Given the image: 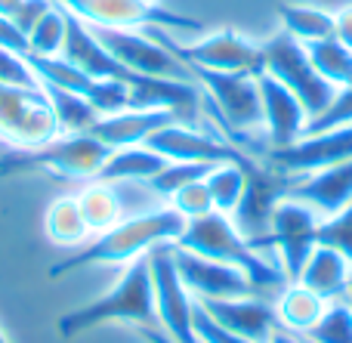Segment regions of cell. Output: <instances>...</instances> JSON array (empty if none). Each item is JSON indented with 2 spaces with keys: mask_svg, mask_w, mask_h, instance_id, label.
I'll list each match as a JSON object with an SVG mask.
<instances>
[{
  "mask_svg": "<svg viewBox=\"0 0 352 343\" xmlns=\"http://www.w3.org/2000/svg\"><path fill=\"white\" fill-rule=\"evenodd\" d=\"M334 37L352 49V3L334 10Z\"/></svg>",
  "mask_w": 352,
  "mask_h": 343,
  "instance_id": "41",
  "label": "cell"
},
{
  "mask_svg": "<svg viewBox=\"0 0 352 343\" xmlns=\"http://www.w3.org/2000/svg\"><path fill=\"white\" fill-rule=\"evenodd\" d=\"M318 223H322V217H318L309 204L297 201V198L285 195L275 204L272 220H269V235L260 241V251L269 254V257L281 266L287 282H297L303 263L309 260V254L316 251Z\"/></svg>",
  "mask_w": 352,
  "mask_h": 343,
  "instance_id": "7",
  "label": "cell"
},
{
  "mask_svg": "<svg viewBox=\"0 0 352 343\" xmlns=\"http://www.w3.org/2000/svg\"><path fill=\"white\" fill-rule=\"evenodd\" d=\"M173 121H176V115L167 109H124L118 115L99 118L90 127V136H96L109 148L146 146L158 130H164Z\"/></svg>",
  "mask_w": 352,
  "mask_h": 343,
  "instance_id": "18",
  "label": "cell"
},
{
  "mask_svg": "<svg viewBox=\"0 0 352 343\" xmlns=\"http://www.w3.org/2000/svg\"><path fill=\"white\" fill-rule=\"evenodd\" d=\"M176 245L182 251H192L198 257L217 260V263L235 266L244 276L254 282L256 294L275 300L278 291L287 285V276L281 272V266L275 263L269 254H263L241 229L232 223V217L226 214H207L198 217V220H186V229H182L179 241Z\"/></svg>",
  "mask_w": 352,
  "mask_h": 343,
  "instance_id": "2",
  "label": "cell"
},
{
  "mask_svg": "<svg viewBox=\"0 0 352 343\" xmlns=\"http://www.w3.org/2000/svg\"><path fill=\"white\" fill-rule=\"evenodd\" d=\"M78 204H80V214H84L90 232H96V235L118 226V223L127 217V204H124L121 186H115V183H99V179L87 183L84 189L78 192Z\"/></svg>",
  "mask_w": 352,
  "mask_h": 343,
  "instance_id": "23",
  "label": "cell"
},
{
  "mask_svg": "<svg viewBox=\"0 0 352 343\" xmlns=\"http://www.w3.org/2000/svg\"><path fill=\"white\" fill-rule=\"evenodd\" d=\"M74 19L93 25V28H130V31H198L204 25L192 16L167 10L164 3H146V0H53Z\"/></svg>",
  "mask_w": 352,
  "mask_h": 343,
  "instance_id": "8",
  "label": "cell"
},
{
  "mask_svg": "<svg viewBox=\"0 0 352 343\" xmlns=\"http://www.w3.org/2000/svg\"><path fill=\"white\" fill-rule=\"evenodd\" d=\"M43 235H47L56 247H65V251H74V247L87 245L90 226H87L84 214H80L78 195L56 198V201L43 210Z\"/></svg>",
  "mask_w": 352,
  "mask_h": 343,
  "instance_id": "24",
  "label": "cell"
},
{
  "mask_svg": "<svg viewBox=\"0 0 352 343\" xmlns=\"http://www.w3.org/2000/svg\"><path fill=\"white\" fill-rule=\"evenodd\" d=\"M272 303H275V316H278V328L297 334V338H306L309 328L322 319L324 307H328L324 297H318L316 291H309L300 282H287Z\"/></svg>",
  "mask_w": 352,
  "mask_h": 343,
  "instance_id": "21",
  "label": "cell"
},
{
  "mask_svg": "<svg viewBox=\"0 0 352 343\" xmlns=\"http://www.w3.org/2000/svg\"><path fill=\"white\" fill-rule=\"evenodd\" d=\"M173 245H155L148 251V266H152V288H155V309H158V328L173 338L176 343H198L192 328L195 297L182 285L179 269H176Z\"/></svg>",
  "mask_w": 352,
  "mask_h": 343,
  "instance_id": "10",
  "label": "cell"
},
{
  "mask_svg": "<svg viewBox=\"0 0 352 343\" xmlns=\"http://www.w3.org/2000/svg\"><path fill=\"white\" fill-rule=\"evenodd\" d=\"M93 28V25H90ZM105 49L121 65H127L136 74L152 78H173V80H195L192 71L152 34V31H130V28H93Z\"/></svg>",
  "mask_w": 352,
  "mask_h": 343,
  "instance_id": "11",
  "label": "cell"
},
{
  "mask_svg": "<svg viewBox=\"0 0 352 343\" xmlns=\"http://www.w3.org/2000/svg\"><path fill=\"white\" fill-rule=\"evenodd\" d=\"M109 322H127V325L136 328H158L148 254L124 266L121 278L102 297L62 316L59 334L62 338H78V334H87L99 325H109Z\"/></svg>",
  "mask_w": 352,
  "mask_h": 343,
  "instance_id": "3",
  "label": "cell"
},
{
  "mask_svg": "<svg viewBox=\"0 0 352 343\" xmlns=\"http://www.w3.org/2000/svg\"><path fill=\"white\" fill-rule=\"evenodd\" d=\"M22 6V0H0V16H10L12 19V12Z\"/></svg>",
  "mask_w": 352,
  "mask_h": 343,
  "instance_id": "43",
  "label": "cell"
},
{
  "mask_svg": "<svg viewBox=\"0 0 352 343\" xmlns=\"http://www.w3.org/2000/svg\"><path fill=\"white\" fill-rule=\"evenodd\" d=\"M0 84H10V87H37L34 71H31L28 59L0 47Z\"/></svg>",
  "mask_w": 352,
  "mask_h": 343,
  "instance_id": "38",
  "label": "cell"
},
{
  "mask_svg": "<svg viewBox=\"0 0 352 343\" xmlns=\"http://www.w3.org/2000/svg\"><path fill=\"white\" fill-rule=\"evenodd\" d=\"M300 285H306L309 291H316L324 300H340L349 294L352 288V263L343 254H337L334 247L316 245V251L309 254V260L303 263L297 276Z\"/></svg>",
  "mask_w": 352,
  "mask_h": 343,
  "instance_id": "20",
  "label": "cell"
},
{
  "mask_svg": "<svg viewBox=\"0 0 352 343\" xmlns=\"http://www.w3.org/2000/svg\"><path fill=\"white\" fill-rule=\"evenodd\" d=\"M87 102L96 109L99 118L105 115H118V111L130 109V87L124 80H93Z\"/></svg>",
  "mask_w": 352,
  "mask_h": 343,
  "instance_id": "35",
  "label": "cell"
},
{
  "mask_svg": "<svg viewBox=\"0 0 352 343\" xmlns=\"http://www.w3.org/2000/svg\"><path fill=\"white\" fill-rule=\"evenodd\" d=\"M167 204L182 217V220H198V217L213 214V201H210V192H207L204 179H195V183L182 186L179 192H173L167 198Z\"/></svg>",
  "mask_w": 352,
  "mask_h": 343,
  "instance_id": "34",
  "label": "cell"
},
{
  "mask_svg": "<svg viewBox=\"0 0 352 343\" xmlns=\"http://www.w3.org/2000/svg\"><path fill=\"white\" fill-rule=\"evenodd\" d=\"M192 328H195V338L198 343H256V340H248L241 334H232L226 331L219 322H213L210 316L201 309V303L195 300V313H192Z\"/></svg>",
  "mask_w": 352,
  "mask_h": 343,
  "instance_id": "36",
  "label": "cell"
},
{
  "mask_svg": "<svg viewBox=\"0 0 352 343\" xmlns=\"http://www.w3.org/2000/svg\"><path fill=\"white\" fill-rule=\"evenodd\" d=\"M306 343H352V300L349 294L340 300H331L324 307L322 319L309 328L303 338Z\"/></svg>",
  "mask_w": 352,
  "mask_h": 343,
  "instance_id": "30",
  "label": "cell"
},
{
  "mask_svg": "<svg viewBox=\"0 0 352 343\" xmlns=\"http://www.w3.org/2000/svg\"><path fill=\"white\" fill-rule=\"evenodd\" d=\"M309 62L316 65V71L328 80L331 87L343 90L352 84V49L343 47L337 37H324V41L306 43Z\"/></svg>",
  "mask_w": 352,
  "mask_h": 343,
  "instance_id": "28",
  "label": "cell"
},
{
  "mask_svg": "<svg viewBox=\"0 0 352 343\" xmlns=\"http://www.w3.org/2000/svg\"><path fill=\"white\" fill-rule=\"evenodd\" d=\"M260 84V99H263V136H266L269 148L291 146L309 127V115H306L303 102L294 96L287 87H281L269 74H256Z\"/></svg>",
  "mask_w": 352,
  "mask_h": 343,
  "instance_id": "15",
  "label": "cell"
},
{
  "mask_svg": "<svg viewBox=\"0 0 352 343\" xmlns=\"http://www.w3.org/2000/svg\"><path fill=\"white\" fill-rule=\"evenodd\" d=\"M146 3H161V0H146Z\"/></svg>",
  "mask_w": 352,
  "mask_h": 343,
  "instance_id": "45",
  "label": "cell"
},
{
  "mask_svg": "<svg viewBox=\"0 0 352 343\" xmlns=\"http://www.w3.org/2000/svg\"><path fill=\"white\" fill-rule=\"evenodd\" d=\"M182 229H186V220L176 214L170 204L124 217L118 226L105 229L93 241L74 247L68 257L56 260L47 269V276L56 282V278H65L78 269H87V266H127L133 260L146 257L155 245L179 241Z\"/></svg>",
  "mask_w": 352,
  "mask_h": 343,
  "instance_id": "1",
  "label": "cell"
},
{
  "mask_svg": "<svg viewBox=\"0 0 352 343\" xmlns=\"http://www.w3.org/2000/svg\"><path fill=\"white\" fill-rule=\"evenodd\" d=\"M167 167V158H161L158 152H152L148 146H127V148H111V155L105 158V164L99 167L96 179L99 183H146L155 173H161Z\"/></svg>",
  "mask_w": 352,
  "mask_h": 343,
  "instance_id": "22",
  "label": "cell"
},
{
  "mask_svg": "<svg viewBox=\"0 0 352 343\" xmlns=\"http://www.w3.org/2000/svg\"><path fill=\"white\" fill-rule=\"evenodd\" d=\"M256 164H260V161H254V164L226 161V164H213L210 170H207L204 183H207V192H210V201H213L217 214H226V217L235 214V208L244 198V189H248V170Z\"/></svg>",
  "mask_w": 352,
  "mask_h": 343,
  "instance_id": "26",
  "label": "cell"
},
{
  "mask_svg": "<svg viewBox=\"0 0 352 343\" xmlns=\"http://www.w3.org/2000/svg\"><path fill=\"white\" fill-rule=\"evenodd\" d=\"M269 343H306V340L297 338V334H291V331H281V328H278V331L269 338Z\"/></svg>",
  "mask_w": 352,
  "mask_h": 343,
  "instance_id": "42",
  "label": "cell"
},
{
  "mask_svg": "<svg viewBox=\"0 0 352 343\" xmlns=\"http://www.w3.org/2000/svg\"><path fill=\"white\" fill-rule=\"evenodd\" d=\"M285 195L309 204L318 217L337 214V210L352 201V161L322 167V170H312V173H300V177H287Z\"/></svg>",
  "mask_w": 352,
  "mask_h": 343,
  "instance_id": "16",
  "label": "cell"
},
{
  "mask_svg": "<svg viewBox=\"0 0 352 343\" xmlns=\"http://www.w3.org/2000/svg\"><path fill=\"white\" fill-rule=\"evenodd\" d=\"M0 47L10 49V53H19V56L28 53V37L22 34V28H19L10 16H0Z\"/></svg>",
  "mask_w": 352,
  "mask_h": 343,
  "instance_id": "40",
  "label": "cell"
},
{
  "mask_svg": "<svg viewBox=\"0 0 352 343\" xmlns=\"http://www.w3.org/2000/svg\"><path fill=\"white\" fill-rule=\"evenodd\" d=\"M343 161H352V124L318 130V133H303L291 146L269 148L263 164L275 167L287 177H300V173L343 164Z\"/></svg>",
  "mask_w": 352,
  "mask_h": 343,
  "instance_id": "12",
  "label": "cell"
},
{
  "mask_svg": "<svg viewBox=\"0 0 352 343\" xmlns=\"http://www.w3.org/2000/svg\"><path fill=\"white\" fill-rule=\"evenodd\" d=\"M65 34H68V12L59 3H53V10L28 34V53L25 56H62Z\"/></svg>",
  "mask_w": 352,
  "mask_h": 343,
  "instance_id": "31",
  "label": "cell"
},
{
  "mask_svg": "<svg viewBox=\"0 0 352 343\" xmlns=\"http://www.w3.org/2000/svg\"><path fill=\"white\" fill-rule=\"evenodd\" d=\"M62 130L41 87L0 84V142L10 148H37Z\"/></svg>",
  "mask_w": 352,
  "mask_h": 343,
  "instance_id": "9",
  "label": "cell"
},
{
  "mask_svg": "<svg viewBox=\"0 0 352 343\" xmlns=\"http://www.w3.org/2000/svg\"><path fill=\"white\" fill-rule=\"evenodd\" d=\"M318 245L334 247L337 254H343L352 263V201L337 210V214L322 217V223H318Z\"/></svg>",
  "mask_w": 352,
  "mask_h": 343,
  "instance_id": "33",
  "label": "cell"
},
{
  "mask_svg": "<svg viewBox=\"0 0 352 343\" xmlns=\"http://www.w3.org/2000/svg\"><path fill=\"white\" fill-rule=\"evenodd\" d=\"M34 71L37 87H56V90H68V93H80L87 96L93 87V78L84 74L74 62H68L65 56H25Z\"/></svg>",
  "mask_w": 352,
  "mask_h": 343,
  "instance_id": "27",
  "label": "cell"
},
{
  "mask_svg": "<svg viewBox=\"0 0 352 343\" xmlns=\"http://www.w3.org/2000/svg\"><path fill=\"white\" fill-rule=\"evenodd\" d=\"M349 300H352V288H349Z\"/></svg>",
  "mask_w": 352,
  "mask_h": 343,
  "instance_id": "46",
  "label": "cell"
},
{
  "mask_svg": "<svg viewBox=\"0 0 352 343\" xmlns=\"http://www.w3.org/2000/svg\"><path fill=\"white\" fill-rule=\"evenodd\" d=\"M173 257H176V269H179L182 285L188 288V294L195 300H232V297L256 294L254 282L241 269H235V266L198 257L192 251H182L179 245H173Z\"/></svg>",
  "mask_w": 352,
  "mask_h": 343,
  "instance_id": "14",
  "label": "cell"
},
{
  "mask_svg": "<svg viewBox=\"0 0 352 343\" xmlns=\"http://www.w3.org/2000/svg\"><path fill=\"white\" fill-rule=\"evenodd\" d=\"M260 59H263V74H269L281 87H287L303 102L309 121H316L318 115H324L331 109V102L337 96V87H331L316 71V65L309 62V53H306V47L300 41L278 31L266 43H260Z\"/></svg>",
  "mask_w": 352,
  "mask_h": 343,
  "instance_id": "5",
  "label": "cell"
},
{
  "mask_svg": "<svg viewBox=\"0 0 352 343\" xmlns=\"http://www.w3.org/2000/svg\"><path fill=\"white\" fill-rule=\"evenodd\" d=\"M167 49L182 62L186 68H207V71H232V74H260L263 59H260V43L244 37L241 31H210L201 41L179 43L173 31L164 28H148Z\"/></svg>",
  "mask_w": 352,
  "mask_h": 343,
  "instance_id": "6",
  "label": "cell"
},
{
  "mask_svg": "<svg viewBox=\"0 0 352 343\" xmlns=\"http://www.w3.org/2000/svg\"><path fill=\"white\" fill-rule=\"evenodd\" d=\"M278 22L281 31L291 34L294 41L316 43L324 37H334V10L324 6H312V3H281L278 6Z\"/></svg>",
  "mask_w": 352,
  "mask_h": 343,
  "instance_id": "25",
  "label": "cell"
},
{
  "mask_svg": "<svg viewBox=\"0 0 352 343\" xmlns=\"http://www.w3.org/2000/svg\"><path fill=\"white\" fill-rule=\"evenodd\" d=\"M111 155L109 146L90 133H59L56 140L43 142L37 148H12L0 158V173L3 177H19L28 170H47L59 179H96L99 167Z\"/></svg>",
  "mask_w": 352,
  "mask_h": 343,
  "instance_id": "4",
  "label": "cell"
},
{
  "mask_svg": "<svg viewBox=\"0 0 352 343\" xmlns=\"http://www.w3.org/2000/svg\"><path fill=\"white\" fill-rule=\"evenodd\" d=\"M340 124H352V84L337 90L334 102L324 115H318L316 121H309L306 133H318V130H331V127H340Z\"/></svg>",
  "mask_w": 352,
  "mask_h": 343,
  "instance_id": "37",
  "label": "cell"
},
{
  "mask_svg": "<svg viewBox=\"0 0 352 343\" xmlns=\"http://www.w3.org/2000/svg\"><path fill=\"white\" fill-rule=\"evenodd\" d=\"M0 343H12V340L6 338V334H3V328H0Z\"/></svg>",
  "mask_w": 352,
  "mask_h": 343,
  "instance_id": "44",
  "label": "cell"
},
{
  "mask_svg": "<svg viewBox=\"0 0 352 343\" xmlns=\"http://www.w3.org/2000/svg\"><path fill=\"white\" fill-rule=\"evenodd\" d=\"M146 146L167 161H188V164H226V161L254 164L256 161L248 152H241L238 146H232L229 140H217V136L207 133L198 124H179V121L158 130Z\"/></svg>",
  "mask_w": 352,
  "mask_h": 343,
  "instance_id": "13",
  "label": "cell"
},
{
  "mask_svg": "<svg viewBox=\"0 0 352 343\" xmlns=\"http://www.w3.org/2000/svg\"><path fill=\"white\" fill-rule=\"evenodd\" d=\"M62 56H65L68 62H74L84 74H90L93 80H124V84H130V78L136 74V71H130L127 65H121V62L99 43V37L93 34L90 25L74 19L72 12H68V34H65Z\"/></svg>",
  "mask_w": 352,
  "mask_h": 343,
  "instance_id": "19",
  "label": "cell"
},
{
  "mask_svg": "<svg viewBox=\"0 0 352 343\" xmlns=\"http://www.w3.org/2000/svg\"><path fill=\"white\" fill-rule=\"evenodd\" d=\"M50 10H53V0H22V6L12 12V22L22 28L25 37H28L31 31H34V25L41 22Z\"/></svg>",
  "mask_w": 352,
  "mask_h": 343,
  "instance_id": "39",
  "label": "cell"
},
{
  "mask_svg": "<svg viewBox=\"0 0 352 343\" xmlns=\"http://www.w3.org/2000/svg\"><path fill=\"white\" fill-rule=\"evenodd\" d=\"M47 93V102L53 109L56 121H59L62 133H90V127L99 121L96 109L87 102V96L68 90H56V87H41Z\"/></svg>",
  "mask_w": 352,
  "mask_h": 343,
  "instance_id": "29",
  "label": "cell"
},
{
  "mask_svg": "<svg viewBox=\"0 0 352 343\" xmlns=\"http://www.w3.org/2000/svg\"><path fill=\"white\" fill-rule=\"evenodd\" d=\"M213 164H188V161H167V167L161 173H155L152 179H146V189L152 192V198H170L173 192H179L182 186L195 183V179H204L207 170Z\"/></svg>",
  "mask_w": 352,
  "mask_h": 343,
  "instance_id": "32",
  "label": "cell"
},
{
  "mask_svg": "<svg viewBox=\"0 0 352 343\" xmlns=\"http://www.w3.org/2000/svg\"><path fill=\"white\" fill-rule=\"evenodd\" d=\"M201 309L210 316L213 322L232 334H241L248 340L269 343L278 331V316H275V303L269 297H232V300H198Z\"/></svg>",
  "mask_w": 352,
  "mask_h": 343,
  "instance_id": "17",
  "label": "cell"
}]
</instances>
